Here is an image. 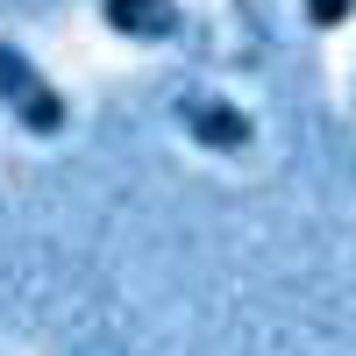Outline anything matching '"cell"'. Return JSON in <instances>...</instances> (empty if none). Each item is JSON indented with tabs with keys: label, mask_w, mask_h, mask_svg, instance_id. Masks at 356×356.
Listing matches in <instances>:
<instances>
[{
	"label": "cell",
	"mask_w": 356,
	"mask_h": 356,
	"mask_svg": "<svg viewBox=\"0 0 356 356\" xmlns=\"http://www.w3.org/2000/svg\"><path fill=\"white\" fill-rule=\"evenodd\" d=\"M0 107H8L29 136H65V122H72L65 93H57V86L29 65L15 43H0Z\"/></svg>",
	"instance_id": "obj_1"
},
{
	"label": "cell",
	"mask_w": 356,
	"mask_h": 356,
	"mask_svg": "<svg viewBox=\"0 0 356 356\" xmlns=\"http://www.w3.org/2000/svg\"><path fill=\"white\" fill-rule=\"evenodd\" d=\"M178 122H186V136L200 143V150H221V157H243L250 143H257V129H250L243 107L207 100V93H186V100H178Z\"/></svg>",
	"instance_id": "obj_2"
},
{
	"label": "cell",
	"mask_w": 356,
	"mask_h": 356,
	"mask_svg": "<svg viewBox=\"0 0 356 356\" xmlns=\"http://www.w3.org/2000/svg\"><path fill=\"white\" fill-rule=\"evenodd\" d=\"M100 22L129 43H171L178 36V8L171 0H100Z\"/></svg>",
	"instance_id": "obj_3"
},
{
	"label": "cell",
	"mask_w": 356,
	"mask_h": 356,
	"mask_svg": "<svg viewBox=\"0 0 356 356\" xmlns=\"http://www.w3.org/2000/svg\"><path fill=\"white\" fill-rule=\"evenodd\" d=\"M349 8H356V0H307V22H314V29H342Z\"/></svg>",
	"instance_id": "obj_4"
}]
</instances>
